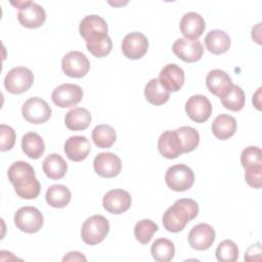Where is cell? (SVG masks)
Returning <instances> with one entry per match:
<instances>
[{
	"label": "cell",
	"instance_id": "obj_1",
	"mask_svg": "<svg viewBox=\"0 0 262 262\" xmlns=\"http://www.w3.org/2000/svg\"><path fill=\"white\" fill-rule=\"evenodd\" d=\"M7 176L19 198L33 200L39 195L41 184L35 176L34 168L29 163L25 161L14 162L8 168Z\"/></svg>",
	"mask_w": 262,
	"mask_h": 262
},
{
	"label": "cell",
	"instance_id": "obj_2",
	"mask_svg": "<svg viewBox=\"0 0 262 262\" xmlns=\"http://www.w3.org/2000/svg\"><path fill=\"white\" fill-rule=\"evenodd\" d=\"M199 214V205L192 199H179L164 213L162 222L170 232H179Z\"/></svg>",
	"mask_w": 262,
	"mask_h": 262
},
{
	"label": "cell",
	"instance_id": "obj_3",
	"mask_svg": "<svg viewBox=\"0 0 262 262\" xmlns=\"http://www.w3.org/2000/svg\"><path fill=\"white\" fill-rule=\"evenodd\" d=\"M110 231V222L102 215L87 218L81 227V237L87 245L94 246L101 243Z\"/></svg>",
	"mask_w": 262,
	"mask_h": 262
},
{
	"label": "cell",
	"instance_id": "obj_4",
	"mask_svg": "<svg viewBox=\"0 0 262 262\" xmlns=\"http://www.w3.org/2000/svg\"><path fill=\"white\" fill-rule=\"evenodd\" d=\"M165 181L172 190L185 191L193 185L194 174L188 166L178 164L168 168L165 174Z\"/></svg>",
	"mask_w": 262,
	"mask_h": 262
},
{
	"label": "cell",
	"instance_id": "obj_5",
	"mask_svg": "<svg viewBox=\"0 0 262 262\" xmlns=\"http://www.w3.org/2000/svg\"><path fill=\"white\" fill-rule=\"evenodd\" d=\"M34 82L32 71L25 67H16L11 69L4 78V86L6 90L12 94H20L31 88Z\"/></svg>",
	"mask_w": 262,
	"mask_h": 262
},
{
	"label": "cell",
	"instance_id": "obj_6",
	"mask_svg": "<svg viewBox=\"0 0 262 262\" xmlns=\"http://www.w3.org/2000/svg\"><path fill=\"white\" fill-rule=\"evenodd\" d=\"M43 214L35 207H21L14 214L15 226L27 233H35L39 231L43 226Z\"/></svg>",
	"mask_w": 262,
	"mask_h": 262
},
{
	"label": "cell",
	"instance_id": "obj_7",
	"mask_svg": "<svg viewBox=\"0 0 262 262\" xmlns=\"http://www.w3.org/2000/svg\"><path fill=\"white\" fill-rule=\"evenodd\" d=\"M21 114L29 123L42 124L50 118L51 107L44 99L34 96L25 101L21 107Z\"/></svg>",
	"mask_w": 262,
	"mask_h": 262
},
{
	"label": "cell",
	"instance_id": "obj_8",
	"mask_svg": "<svg viewBox=\"0 0 262 262\" xmlns=\"http://www.w3.org/2000/svg\"><path fill=\"white\" fill-rule=\"evenodd\" d=\"M61 69L69 77L82 78L89 72L90 62L84 53L78 50H73L62 57Z\"/></svg>",
	"mask_w": 262,
	"mask_h": 262
},
{
	"label": "cell",
	"instance_id": "obj_9",
	"mask_svg": "<svg viewBox=\"0 0 262 262\" xmlns=\"http://www.w3.org/2000/svg\"><path fill=\"white\" fill-rule=\"evenodd\" d=\"M83 98V90L79 85L64 83L53 89L51 99L53 103L61 108L78 104Z\"/></svg>",
	"mask_w": 262,
	"mask_h": 262
},
{
	"label": "cell",
	"instance_id": "obj_10",
	"mask_svg": "<svg viewBox=\"0 0 262 262\" xmlns=\"http://www.w3.org/2000/svg\"><path fill=\"white\" fill-rule=\"evenodd\" d=\"M121 48L127 58L139 59L147 52L148 41L142 33L132 32L124 37Z\"/></svg>",
	"mask_w": 262,
	"mask_h": 262
},
{
	"label": "cell",
	"instance_id": "obj_11",
	"mask_svg": "<svg viewBox=\"0 0 262 262\" xmlns=\"http://www.w3.org/2000/svg\"><path fill=\"white\" fill-rule=\"evenodd\" d=\"M93 168L97 175L104 178H112L120 174L122 162L121 159L113 152H100L94 158Z\"/></svg>",
	"mask_w": 262,
	"mask_h": 262
},
{
	"label": "cell",
	"instance_id": "obj_12",
	"mask_svg": "<svg viewBox=\"0 0 262 262\" xmlns=\"http://www.w3.org/2000/svg\"><path fill=\"white\" fill-rule=\"evenodd\" d=\"M215 230L208 223L194 225L188 233L189 246L198 251L208 250L215 241Z\"/></svg>",
	"mask_w": 262,
	"mask_h": 262
},
{
	"label": "cell",
	"instance_id": "obj_13",
	"mask_svg": "<svg viewBox=\"0 0 262 262\" xmlns=\"http://www.w3.org/2000/svg\"><path fill=\"white\" fill-rule=\"evenodd\" d=\"M175 55L186 62H195L201 59L204 48L199 40H189L186 38L177 39L172 46Z\"/></svg>",
	"mask_w": 262,
	"mask_h": 262
},
{
	"label": "cell",
	"instance_id": "obj_14",
	"mask_svg": "<svg viewBox=\"0 0 262 262\" xmlns=\"http://www.w3.org/2000/svg\"><path fill=\"white\" fill-rule=\"evenodd\" d=\"M185 112L192 121L203 123L211 117L212 104L205 95H192L185 103Z\"/></svg>",
	"mask_w": 262,
	"mask_h": 262
},
{
	"label": "cell",
	"instance_id": "obj_15",
	"mask_svg": "<svg viewBox=\"0 0 262 262\" xmlns=\"http://www.w3.org/2000/svg\"><path fill=\"white\" fill-rule=\"evenodd\" d=\"M131 195L128 191L120 188L107 191L102 198L103 208L112 214H122L131 206Z\"/></svg>",
	"mask_w": 262,
	"mask_h": 262
},
{
	"label": "cell",
	"instance_id": "obj_16",
	"mask_svg": "<svg viewBox=\"0 0 262 262\" xmlns=\"http://www.w3.org/2000/svg\"><path fill=\"white\" fill-rule=\"evenodd\" d=\"M17 19L25 28L37 29L44 24L46 19V12L41 5L33 1H29L26 6L18 9Z\"/></svg>",
	"mask_w": 262,
	"mask_h": 262
},
{
	"label": "cell",
	"instance_id": "obj_17",
	"mask_svg": "<svg viewBox=\"0 0 262 262\" xmlns=\"http://www.w3.org/2000/svg\"><path fill=\"white\" fill-rule=\"evenodd\" d=\"M179 29L186 39L198 40V38L203 35L206 29V23L200 13L189 11L181 17Z\"/></svg>",
	"mask_w": 262,
	"mask_h": 262
},
{
	"label": "cell",
	"instance_id": "obj_18",
	"mask_svg": "<svg viewBox=\"0 0 262 262\" xmlns=\"http://www.w3.org/2000/svg\"><path fill=\"white\" fill-rule=\"evenodd\" d=\"M63 150L66 156L73 162H80L85 160L90 150L91 144L87 137L82 135L71 136L64 142Z\"/></svg>",
	"mask_w": 262,
	"mask_h": 262
},
{
	"label": "cell",
	"instance_id": "obj_19",
	"mask_svg": "<svg viewBox=\"0 0 262 262\" xmlns=\"http://www.w3.org/2000/svg\"><path fill=\"white\" fill-rule=\"evenodd\" d=\"M158 149L160 154L167 159H175L183 154L181 141L176 130H167L160 135Z\"/></svg>",
	"mask_w": 262,
	"mask_h": 262
},
{
	"label": "cell",
	"instance_id": "obj_20",
	"mask_svg": "<svg viewBox=\"0 0 262 262\" xmlns=\"http://www.w3.org/2000/svg\"><path fill=\"white\" fill-rule=\"evenodd\" d=\"M206 85L212 94L222 97L233 84L231 78L225 71L215 69L208 73L206 77Z\"/></svg>",
	"mask_w": 262,
	"mask_h": 262
},
{
	"label": "cell",
	"instance_id": "obj_21",
	"mask_svg": "<svg viewBox=\"0 0 262 262\" xmlns=\"http://www.w3.org/2000/svg\"><path fill=\"white\" fill-rule=\"evenodd\" d=\"M159 80L170 92H176L184 83V71L176 63H168L161 70Z\"/></svg>",
	"mask_w": 262,
	"mask_h": 262
},
{
	"label": "cell",
	"instance_id": "obj_22",
	"mask_svg": "<svg viewBox=\"0 0 262 262\" xmlns=\"http://www.w3.org/2000/svg\"><path fill=\"white\" fill-rule=\"evenodd\" d=\"M85 41L88 51L96 57L106 56L113 48L112 39L105 32L91 33L85 38Z\"/></svg>",
	"mask_w": 262,
	"mask_h": 262
},
{
	"label": "cell",
	"instance_id": "obj_23",
	"mask_svg": "<svg viewBox=\"0 0 262 262\" xmlns=\"http://www.w3.org/2000/svg\"><path fill=\"white\" fill-rule=\"evenodd\" d=\"M207 49L213 54H222L230 47V37L222 30H211L205 37Z\"/></svg>",
	"mask_w": 262,
	"mask_h": 262
},
{
	"label": "cell",
	"instance_id": "obj_24",
	"mask_svg": "<svg viewBox=\"0 0 262 262\" xmlns=\"http://www.w3.org/2000/svg\"><path fill=\"white\" fill-rule=\"evenodd\" d=\"M211 128L216 138L220 140H225L235 133L236 120L230 115L221 114L215 118Z\"/></svg>",
	"mask_w": 262,
	"mask_h": 262
},
{
	"label": "cell",
	"instance_id": "obj_25",
	"mask_svg": "<svg viewBox=\"0 0 262 262\" xmlns=\"http://www.w3.org/2000/svg\"><path fill=\"white\" fill-rule=\"evenodd\" d=\"M42 168L48 178L57 180L64 177L68 170V164L60 155L50 154L44 159Z\"/></svg>",
	"mask_w": 262,
	"mask_h": 262
},
{
	"label": "cell",
	"instance_id": "obj_26",
	"mask_svg": "<svg viewBox=\"0 0 262 262\" xmlns=\"http://www.w3.org/2000/svg\"><path fill=\"white\" fill-rule=\"evenodd\" d=\"M144 96L149 103L161 105L169 100L170 91L160 82L159 78H154L146 83L144 87Z\"/></svg>",
	"mask_w": 262,
	"mask_h": 262
},
{
	"label": "cell",
	"instance_id": "obj_27",
	"mask_svg": "<svg viewBox=\"0 0 262 262\" xmlns=\"http://www.w3.org/2000/svg\"><path fill=\"white\" fill-rule=\"evenodd\" d=\"M91 123V114L87 108L75 107L69 111L64 117V124L68 129L74 131L85 130Z\"/></svg>",
	"mask_w": 262,
	"mask_h": 262
},
{
	"label": "cell",
	"instance_id": "obj_28",
	"mask_svg": "<svg viewBox=\"0 0 262 262\" xmlns=\"http://www.w3.org/2000/svg\"><path fill=\"white\" fill-rule=\"evenodd\" d=\"M72 194L70 189L62 184H53L48 187L45 193L47 204L53 208H64L71 202Z\"/></svg>",
	"mask_w": 262,
	"mask_h": 262
},
{
	"label": "cell",
	"instance_id": "obj_29",
	"mask_svg": "<svg viewBox=\"0 0 262 262\" xmlns=\"http://www.w3.org/2000/svg\"><path fill=\"white\" fill-rule=\"evenodd\" d=\"M23 151L30 159H39L45 150V143L42 137L36 132H28L21 138Z\"/></svg>",
	"mask_w": 262,
	"mask_h": 262
},
{
	"label": "cell",
	"instance_id": "obj_30",
	"mask_svg": "<svg viewBox=\"0 0 262 262\" xmlns=\"http://www.w3.org/2000/svg\"><path fill=\"white\" fill-rule=\"evenodd\" d=\"M92 140L96 146L99 148L111 147L117 139V134L115 129L106 124H99L94 127L91 133Z\"/></svg>",
	"mask_w": 262,
	"mask_h": 262
},
{
	"label": "cell",
	"instance_id": "obj_31",
	"mask_svg": "<svg viewBox=\"0 0 262 262\" xmlns=\"http://www.w3.org/2000/svg\"><path fill=\"white\" fill-rule=\"evenodd\" d=\"M150 253L156 261L169 262L174 258L175 247L170 239L160 237L152 243L150 247Z\"/></svg>",
	"mask_w": 262,
	"mask_h": 262
},
{
	"label": "cell",
	"instance_id": "obj_32",
	"mask_svg": "<svg viewBox=\"0 0 262 262\" xmlns=\"http://www.w3.org/2000/svg\"><path fill=\"white\" fill-rule=\"evenodd\" d=\"M220 100L225 108L232 112H238L245 106L246 98L244 90L237 85H232L231 88L220 97Z\"/></svg>",
	"mask_w": 262,
	"mask_h": 262
},
{
	"label": "cell",
	"instance_id": "obj_33",
	"mask_svg": "<svg viewBox=\"0 0 262 262\" xmlns=\"http://www.w3.org/2000/svg\"><path fill=\"white\" fill-rule=\"evenodd\" d=\"M107 24L106 21L97 14L86 15L79 26L80 35L85 39L89 34L94 32H105L107 33Z\"/></svg>",
	"mask_w": 262,
	"mask_h": 262
},
{
	"label": "cell",
	"instance_id": "obj_34",
	"mask_svg": "<svg viewBox=\"0 0 262 262\" xmlns=\"http://www.w3.org/2000/svg\"><path fill=\"white\" fill-rule=\"evenodd\" d=\"M175 130L181 141L183 152H190L196 148L200 143V134L194 128L182 126Z\"/></svg>",
	"mask_w": 262,
	"mask_h": 262
},
{
	"label": "cell",
	"instance_id": "obj_35",
	"mask_svg": "<svg viewBox=\"0 0 262 262\" xmlns=\"http://www.w3.org/2000/svg\"><path fill=\"white\" fill-rule=\"evenodd\" d=\"M159 229L158 225L150 219H142L134 226V236L142 245L150 242L155 232Z\"/></svg>",
	"mask_w": 262,
	"mask_h": 262
},
{
	"label": "cell",
	"instance_id": "obj_36",
	"mask_svg": "<svg viewBox=\"0 0 262 262\" xmlns=\"http://www.w3.org/2000/svg\"><path fill=\"white\" fill-rule=\"evenodd\" d=\"M215 254L220 262H234L238 258V249L233 241L224 239L218 245Z\"/></svg>",
	"mask_w": 262,
	"mask_h": 262
},
{
	"label": "cell",
	"instance_id": "obj_37",
	"mask_svg": "<svg viewBox=\"0 0 262 262\" xmlns=\"http://www.w3.org/2000/svg\"><path fill=\"white\" fill-rule=\"evenodd\" d=\"M241 163L244 168L262 165V154L261 149L258 146H248L246 147L241 155Z\"/></svg>",
	"mask_w": 262,
	"mask_h": 262
},
{
	"label": "cell",
	"instance_id": "obj_38",
	"mask_svg": "<svg viewBox=\"0 0 262 262\" xmlns=\"http://www.w3.org/2000/svg\"><path fill=\"white\" fill-rule=\"evenodd\" d=\"M0 133H1V151L9 150L13 147L15 143V131L8 125L1 124L0 125Z\"/></svg>",
	"mask_w": 262,
	"mask_h": 262
},
{
	"label": "cell",
	"instance_id": "obj_39",
	"mask_svg": "<svg viewBox=\"0 0 262 262\" xmlns=\"http://www.w3.org/2000/svg\"><path fill=\"white\" fill-rule=\"evenodd\" d=\"M245 179L246 182L253 188H261V175H262V165H255L245 168Z\"/></svg>",
	"mask_w": 262,
	"mask_h": 262
},
{
	"label": "cell",
	"instance_id": "obj_40",
	"mask_svg": "<svg viewBox=\"0 0 262 262\" xmlns=\"http://www.w3.org/2000/svg\"><path fill=\"white\" fill-rule=\"evenodd\" d=\"M261 244L257 242L255 245H252L248 248L246 254H245V260L246 261H261Z\"/></svg>",
	"mask_w": 262,
	"mask_h": 262
},
{
	"label": "cell",
	"instance_id": "obj_41",
	"mask_svg": "<svg viewBox=\"0 0 262 262\" xmlns=\"http://www.w3.org/2000/svg\"><path fill=\"white\" fill-rule=\"evenodd\" d=\"M86 257L79 252H70L63 258L62 261H86Z\"/></svg>",
	"mask_w": 262,
	"mask_h": 262
},
{
	"label": "cell",
	"instance_id": "obj_42",
	"mask_svg": "<svg viewBox=\"0 0 262 262\" xmlns=\"http://www.w3.org/2000/svg\"><path fill=\"white\" fill-rule=\"evenodd\" d=\"M260 93H261V88H258L257 92L253 95V103L255 104L257 110H260Z\"/></svg>",
	"mask_w": 262,
	"mask_h": 262
}]
</instances>
